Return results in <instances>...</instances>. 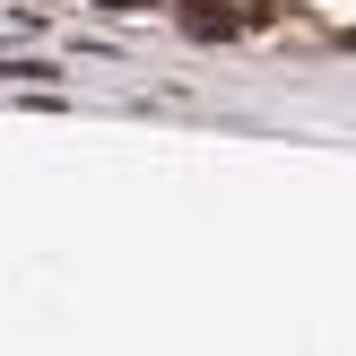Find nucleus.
<instances>
[{
	"label": "nucleus",
	"mask_w": 356,
	"mask_h": 356,
	"mask_svg": "<svg viewBox=\"0 0 356 356\" xmlns=\"http://www.w3.org/2000/svg\"><path fill=\"white\" fill-rule=\"evenodd\" d=\"M174 26H183L191 44H226V35L243 26V9H226V0H174Z\"/></svg>",
	"instance_id": "obj_1"
},
{
	"label": "nucleus",
	"mask_w": 356,
	"mask_h": 356,
	"mask_svg": "<svg viewBox=\"0 0 356 356\" xmlns=\"http://www.w3.org/2000/svg\"><path fill=\"white\" fill-rule=\"evenodd\" d=\"M104 9H139V0H104Z\"/></svg>",
	"instance_id": "obj_2"
}]
</instances>
